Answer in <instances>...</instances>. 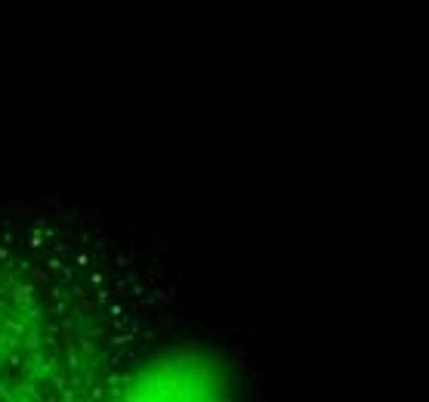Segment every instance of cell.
Instances as JSON below:
<instances>
[{
    "label": "cell",
    "mask_w": 429,
    "mask_h": 402,
    "mask_svg": "<svg viewBox=\"0 0 429 402\" xmlns=\"http://www.w3.org/2000/svg\"><path fill=\"white\" fill-rule=\"evenodd\" d=\"M213 362L185 359L179 362V353L164 356L155 365H145V371H136L130 381H124L118 393L127 399H204L219 396L216 381H210Z\"/></svg>",
    "instance_id": "cell-1"
}]
</instances>
